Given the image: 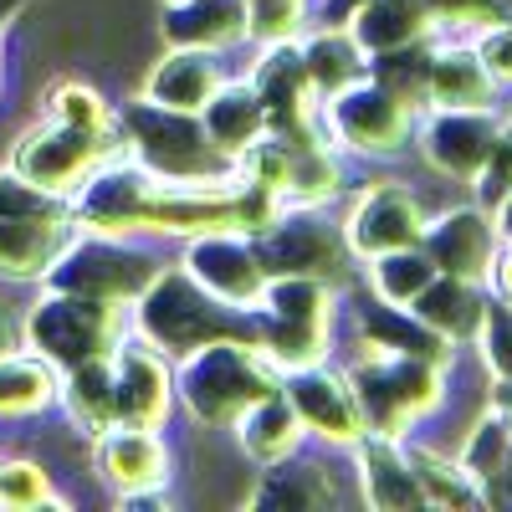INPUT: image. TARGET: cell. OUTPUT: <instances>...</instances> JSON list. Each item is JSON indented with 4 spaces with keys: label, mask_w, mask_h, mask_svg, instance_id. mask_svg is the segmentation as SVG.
Here are the masks:
<instances>
[{
    "label": "cell",
    "mask_w": 512,
    "mask_h": 512,
    "mask_svg": "<svg viewBox=\"0 0 512 512\" xmlns=\"http://www.w3.org/2000/svg\"><path fill=\"white\" fill-rule=\"evenodd\" d=\"M338 364H344L354 395H359L364 425L379 436L410 441L425 420L446 415L451 405V364L379 349L369 338H349V359H338Z\"/></svg>",
    "instance_id": "6da1fadb"
},
{
    "label": "cell",
    "mask_w": 512,
    "mask_h": 512,
    "mask_svg": "<svg viewBox=\"0 0 512 512\" xmlns=\"http://www.w3.org/2000/svg\"><path fill=\"white\" fill-rule=\"evenodd\" d=\"M128 328L149 338L154 349H164L169 359H185L205 344H216V338L256 344V318L246 308L221 303L216 292H205L180 262H164L159 277L128 303Z\"/></svg>",
    "instance_id": "7a4b0ae2"
},
{
    "label": "cell",
    "mask_w": 512,
    "mask_h": 512,
    "mask_svg": "<svg viewBox=\"0 0 512 512\" xmlns=\"http://www.w3.org/2000/svg\"><path fill=\"white\" fill-rule=\"evenodd\" d=\"M277 369L262 359V349L246 338H216L185 359H175V405L200 436H221L236 425V415L277 390Z\"/></svg>",
    "instance_id": "3957f363"
},
{
    "label": "cell",
    "mask_w": 512,
    "mask_h": 512,
    "mask_svg": "<svg viewBox=\"0 0 512 512\" xmlns=\"http://www.w3.org/2000/svg\"><path fill=\"white\" fill-rule=\"evenodd\" d=\"M118 139L128 159H139L149 175L159 180H180V185H221L236 180L241 169L210 144L200 113L180 108H159L149 98H134L118 108Z\"/></svg>",
    "instance_id": "277c9868"
},
{
    "label": "cell",
    "mask_w": 512,
    "mask_h": 512,
    "mask_svg": "<svg viewBox=\"0 0 512 512\" xmlns=\"http://www.w3.org/2000/svg\"><path fill=\"white\" fill-rule=\"evenodd\" d=\"M338 297L344 292L318 277H272L267 282L251 318H256V349H262V359L277 374L333 359Z\"/></svg>",
    "instance_id": "5b68a950"
},
{
    "label": "cell",
    "mask_w": 512,
    "mask_h": 512,
    "mask_svg": "<svg viewBox=\"0 0 512 512\" xmlns=\"http://www.w3.org/2000/svg\"><path fill=\"white\" fill-rule=\"evenodd\" d=\"M77 231L72 200L26 185L11 164L0 169V282H47Z\"/></svg>",
    "instance_id": "8992f818"
},
{
    "label": "cell",
    "mask_w": 512,
    "mask_h": 512,
    "mask_svg": "<svg viewBox=\"0 0 512 512\" xmlns=\"http://www.w3.org/2000/svg\"><path fill=\"white\" fill-rule=\"evenodd\" d=\"M415 113L420 108H410L395 88H384L374 72H364L359 82L323 98V134L349 164L379 169V164H400L410 154Z\"/></svg>",
    "instance_id": "52a82bcc"
},
{
    "label": "cell",
    "mask_w": 512,
    "mask_h": 512,
    "mask_svg": "<svg viewBox=\"0 0 512 512\" xmlns=\"http://www.w3.org/2000/svg\"><path fill=\"white\" fill-rule=\"evenodd\" d=\"M21 328H26V349L52 359L57 369H72V364L113 354V344L128 333V308L108 303V297L47 287L21 313Z\"/></svg>",
    "instance_id": "ba28073f"
},
{
    "label": "cell",
    "mask_w": 512,
    "mask_h": 512,
    "mask_svg": "<svg viewBox=\"0 0 512 512\" xmlns=\"http://www.w3.org/2000/svg\"><path fill=\"white\" fill-rule=\"evenodd\" d=\"M256 246L272 277H318L338 292L359 282V256L344 241L338 205H282Z\"/></svg>",
    "instance_id": "9c48e42d"
},
{
    "label": "cell",
    "mask_w": 512,
    "mask_h": 512,
    "mask_svg": "<svg viewBox=\"0 0 512 512\" xmlns=\"http://www.w3.org/2000/svg\"><path fill=\"white\" fill-rule=\"evenodd\" d=\"M164 256L154 241L139 236H103V231H77L72 246L57 256V267L47 272L41 287H62V292H88L108 297V303H134V297L159 277Z\"/></svg>",
    "instance_id": "30bf717a"
},
{
    "label": "cell",
    "mask_w": 512,
    "mask_h": 512,
    "mask_svg": "<svg viewBox=\"0 0 512 512\" xmlns=\"http://www.w3.org/2000/svg\"><path fill=\"white\" fill-rule=\"evenodd\" d=\"M425 221H431L425 195L405 175H390L384 164L364 185H349V195L338 200V226H344V241L359 262L395 246H415L425 236Z\"/></svg>",
    "instance_id": "8fae6325"
},
{
    "label": "cell",
    "mask_w": 512,
    "mask_h": 512,
    "mask_svg": "<svg viewBox=\"0 0 512 512\" xmlns=\"http://www.w3.org/2000/svg\"><path fill=\"white\" fill-rule=\"evenodd\" d=\"M113 154H123L118 134H88V128H72L52 113H41V123H31L11 144V169L26 185L72 200L77 185L88 180L98 164H108Z\"/></svg>",
    "instance_id": "7c38bea8"
},
{
    "label": "cell",
    "mask_w": 512,
    "mask_h": 512,
    "mask_svg": "<svg viewBox=\"0 0 512 512\" xmlns=\"http://www.w3.org/2000/svg\"><path fill=\"white\" fill-rule=\"evenodd\" d=\"M502 118L507 108L492 103V108H420L415 113V139H410V154L425 164V175H436L446 185H472L477 169L487 164L497 134H502Z\"/></svg>",
    "instance_id": "4fadbf2b"
},
{
    "label": "cell",
    "mask_w": 512,
    "mask_h": 512,
    "mask_svg": "<svg viewBox=\"0 0 512 512\" xmlns=\"http://www.w3.org/2000/svg\"><path fill=\"white\" fill-rule=\"evenodd\" d=\"M246 77H251V88L262 93V103H267V134H277L287 144L323 134V93L308 82L297 36L292 41H267V47H251Z\"/></svg>",
    "instance_id": "5bb4252c"
},
{
    "label": "cell",
    "mask_w": 512,
    "mask_h": 512,
    "mask_svg": "<svg viewBox=\"0 0 512 512\" xmlns=\"http://www.w3.org/2000/svg\"><path fill=\"white\" fill-rule=\"evenodd\" d=\"M175 262H180L205 292H216L221 303L246 308V313L262 303V292H267V282H272L256 236H251V231H236V226H216V231H200V236L180 241V246H175Z\"/></svg>",
    "instance_id": "9a60e30c"
},
{
    "label": "cell",
    "mask_w": 512,
    "mask_h": 512,
    "mask_svg": "<svg viewBox=\"0 0 512 512\" xmlns=\"http://www.w3.org/2000/svg\"><path fill=\"white\" fill-rule=\"evenodd\" d=\"M282 395L287 405L297 410L303 431L313 446H328V451H349L369 425H364V410H359V395L344 374L338 359H323V364H303V369H287L282 379Z\"/></svg>",
    "instance_id": "2e32d148"
},
{
    "label": "cell",
    "mask_w": 512,
    "mask_h": 512,
    "mask_svg": "<svg viewBox=\"0 0 512 512\" xmlns=\"http://www.w3.org/2000/svg\"><path fill=\"white\" fill-rule=\"evenodd\" d=\"M108 364H113V420L118 425H144V431H164L169 415L180 410L175 405V359L128 328L113 344Z\"/></svg>",
    "instance_id": "e0dca14e"
},
{
    "label": "cell",
    "mask_w": 512,
    "mask_h": 512,
    "mask_svg": "<svg viewBox=\"0 0 512 512\" xmlns=\"http://www.w3.org/2000/svg\"><path fill=\"white\" fill-rule=\"evenodd\" d=\"M338 456L328 446H303L272 466H256L251 472V492L241 497V507H262V512H318V507H338L344 492V472H338Z\"/></svg>",
    "instance_id": "ac0fdd59"
},
{
    "label": "cell",
    "mask_w": 512,
    "mask_h": 512,
    "mask_svg": "<svg viewBox=\"0 0 512 512\" xmlns=\"http://www.w3.org/2000/svg\"><path fill=\"white\" fill-rule=\"evenodd\" d=\"M93 446V472L113 497H144V492H169L175 482V446L164 431H144V425H108Z\"/></svg>",
    "instance_id": "d6986e66"
},
{
    "label": "cell",
    "mask_w": 512,
    "mask_h": 512,
    "mask_svg": "<svg viewBox=\"0 0 512 512\" xmlns=\"http://www.w3.org/2000/svg\"><path fill=\"white\" fill-rule=\"evenodd\" d=\"M420 246H425V256L436 262V272L487 282L492 256H497L502 236H497L492 210H487V205H477L472 195H466V200H451V205H436V210H431V221H425Z\"/></svg>",
    "instance_id": "ffe728a7"
},
{
    "label": "cell",
    "mask_w": 512,
    "mask_h": 512,
    "mask_svg": "<svg viewBox=\"0 0 512 512\" xmlns=\"http://www.w3.org/2000/svg\"><path fill=\"white\" fill-rule=\"evenodd\" d=\"M344 461H349V477H354V492H359L364 507H374V512H415V507H425V492L415 482L405 441L364 431L344 451Z\"/></svg>",
    "instance_id": "44dd1931"
},
{
    "label": "cell",
    "mask_w": 512,
    "mask_h": 512,
    "mask_svg": "<svg viewBox=\"0 0 512 512\" xmlns=\"http://www.w3.org/2000/svg\"><path fill=\"white\" fill-rule=\"evenodd\" d=\"M231 77L221 52H200V47H164V57L144 72L139 98L159 103V108H180V113H200L216 88Z\"/></svg>",
    "instance_id": "7402d4cb"
},
{
    "label": "cell",
    "mask_w": 512,
    "mask_h": 512,
    "mask_svg": "<svg viewBox=\"0 0 512 512\" xmlns=\"http://www.w3.org/2000/svg\"><path fill=\"white\" fill-rule=\"evenodd\" d=\"M492 108L502 103V88L492 82V72L482 67V57L472 52L466 36H431V62H425V108Z\"/></svg>",
    "instance_id": "603a6c76"
},
{
    "label": "cell",
    "mask_w": 512,
    "mask_h": 512,
    "mask_svg": "<svg viewBox=\"0 0 512 512\" xmlns=\"http://www.w3.org/2000/svg\"><path fill=\"white\" fill-rule=\"evenodd\" d=\"M159 41L164 47H200V52L231 57L251 47V21L241 0H180V6H164Z\"/></svg>",
    "instance_id": "cb8c5ba5"
},
{
    "label": "cell",
    "mask_w": 512,
    "mask_h": 512,
    "mask_svg": "<svg viewBox=\"0 0 512 512\" xmlns=\"http://www.w3.org/2000/svg\"><path fill=\"white\" fill-rule=\"evenodd\" d=\"M231 441H236V456L256 472V466H272V461H282V456H292V451H303V446H308V431H303V420H297V410L287 405L282 384H277L272 395L251 400V405L236 415Z\"/></svg>",
    "instance_id": "d4e9b609"
},
{
    "label": "cell",
    "mask_w": 512,
    "mask_h": 512,
    "mask_svg": "<svg viewBox=\"0 0 512 512\" xmlns=\"http://www.w3.org/2000/svg\"><path fill=\"white\" fill-rule=\"evenodd\" d=\"M410 313L431 328V333H441L446 344L472 349V338H477V328H482V313H487V282L436 272L431 282H425V292L410 303Z\"/></svg>",
    "instance_id": "484cf974"
},
{
    "label": "cell",
    "mask_w": 512,
    "mask_h": 512,
    "mask_svg": "<svg viewBox=\"0 0 512 512\" xmlns=\"http://www.w3.org/2000/svg\"><path fill=\"white\" fill-rule=\"evenodd\" d=\"M200 123H205L210 144H216V149L236 164L256 139L267 134V103H262V93L251 88L246 72H231L221 88H216V98L200 108Z\"/></svg>",
    "instance_id": "4316f807"
},
{
    "label": "cell",
    "mask_w": 512,
    "mask_h": 512,
    "mask_svg": "<svg viewBox=\"0 0 512 512\" xmlns=\"http://www.w3.org/2000/svg\"><path fill=\"white\" fill-rule=\"evenodd\" d=\"M349 31L359 36V47L369 57L379 52H400V47H415V41L436 36V11L431 0H364V6L349 16Z\"/></svg>",
    "instance_id": "83f0119b"
},
{
    "label": "cell",
    "mask_w": 512,
    "mask_h": 512,
    "mask_svg": "<svg viewBox=\"0 0 512 512\" xmlns=\"http://www.w3.org/2000/svg\"><path fill=\"white\" fill-rule=\"evenodd\" d=\"M297 47H303V67H308V82L328 98L338 88H349L369 72V52L359 47V36L349 26H328V21H313L303 36H297Z\"/></svg>",
    "instance_id": "f1b7e54d"
},
{
    "label": "cell",
    "mask_w": 512,
    "mask_h": 512,
    "mask_svg": "<svg viewBox=\"0 0 512 512\" xmlns=\"http://www.w3.org/2000/svg\"><path fill=\"white\" fill-rule=\"evenodd\" d=\"M57 405H62L67 425H72L82 441H93V436L108 431V425H118V420H113V364H108V354L62 369V395H57Z\"/></svg>",
    "instance_id": "f546056e"
},
{
    "label": "cell",
    "mask_w": 512,
    "mask_h": 512,
    "mask_svg": "<svg viewBox=\"0 0 512 512\" xmlns=\"http://www.w3.org/2000/svg\"><path fill=\"white\" fill-rule=\"evenodd\" d=\"M451 451H456V461H461L466 472L482 482V492H487V487L507 472V461H512V415H507L502 405L482 400L472 415H466L461 441H456Z\"/></svg>",
    "instance_id": "4dcf8cb0"
},
{
    "label": "cell",
    "mask_w": 512,
    "mask_h": 512,
    "mask_svg": "<svg viewBox=\"0 0 512 512\" xmlns=\"http://www.w3.org/2000/svg\"><path fill=\"white\" fill-rule=\"evenodd\" d=\"M62 395V369L52 359H41L36 349H16L11 359H0V415L26 420L52 410Z\"/></svg>",
    "instance_id": "1f68e13d"
},
{
    "label": "cell",
    "mask_w": 512,
    "mask_h": 512,
    "mask_svg": "<svg viewBox=\"0 0 512 512\" xmlns=\"http://www.w3.org/2000/svg\"><path fill=\"white\" fill-rule=\"evenodd\" d=\"M405 451L415 466V482L425 492V507H482L487 502L482 482L456 461V451H446L436 441H415V436L405 441Z\"/></svg>",
    "instance_id": "d6a6232c"
},
{
    "label": "cell",
    "mask_w": 512,
    "mask_h": 512,
    "mask_svg": "<svg viewBox=\"0 0 512 512\" xmlns=\"http://www.w3.org/2000/svg\"><path fill=\"white\" fill-rule=\"evenodd\" d=\"M431 277H436V262L425 256L420 241L415 246H395V251H379V256H369V262H359L364 292H374L379 303H395V308H410Z\"/></svg>",
    "instance_id": "836d02e7"
},
{
    "label": "cell",
    "mask_w": 512,
    "mask_h": 512,
    "mask_svg": "<svg viewBox=\"0 0 512 512\" xmlns=\"http://www.w3.org/2000/svg\"><path fill=\"white\" fill-rule=\"evenodd\" d=\"M47 108L52 118L72 123V128H88V134H118V108L93 88V82H77V77H62L47 88Z\"/></svg>",
    "instance_id": "e575fe53"
},
{
    "label": "cell",
    "mask_w": 512,
    "mask_h": 512,
    "mask_svg": "<svg viewBox=\"0 0 512 512\" xmlns=\"http://www.w3.org/2000/svg\"><path fill=\"white\" fill-rule=\"evenodd\" d=\"M0 507H16V512H31V507H62L57 487H52V472L31 456H0Z\"/></svg>",
    "instance_id": "d590c367"
},
{
    "label": "cell",
    "mask_w": 512,
    "mask_h": 512,
    "mask_svg": "<svg viewBox=\"0 0 512 512\" xmlns=\"http://www.w3.org/2000/svg\"><path fill=\"white\" fill-rule=\"evenodd\" d=\"M466 354H477L487 379H507L512 384V303H502V297L487 292L482 328H477V338H472V349H466Z\"/></svg>",
    "instance_id": "8d00e7d4"
},
{
    "label": "cell",
    "mask_w": 512,
    "mask_h": 512,
    "mask_svg": "<svg viewBox=\"0 0 512 512\" xmlns=\"http://www.w3.org/2000/svg\"><path fill=\"white\" fill-rule=\"evenodd\" d=\"M251 21V47L267 41H292L313 26V0H241Z\"/></svg>",
    "instance_id": "74e56055"
},
{
    "label": "cell",
    "mask_w": 512,
    "mask_h": 512,
    "mask_svg": "<svg viewBox=\"0 0 512 512\" xmlns=\"http://www.w3.org/2000/svg\"><path fill=\"white\" fill-rule=\"evenodd\" d=\"M466 195H472L477 205H487V210H497L512 195V118H502V134H497L487 164L477 169V180L466 185Z\"/></svg>",
    "instance_id": "f35d334b"
},
{
    "label": "cell",
    "mask_w": 512,
    "mask_h": 512,
    "mask_svg": "<svg viewBox=\"0 0 512 512\" xmlns=\"http://www.w3.org/2000/svg\"><path fill=\"white\" fill-rule=\"evenodd\" d=\"M466 41H472V52L482 57V67L492 72L497 88L512 93V21H507V11H502L497 21H487L482 31H472Z\"/></svg>",
    "instance_id": "ab89813d"
},
{
    "label": "cell",
    "mask_w": 512,
    "mask_h": 512,
    "mask_svg": "<svg viewBox=\"0 0 512 512\" xmlns=\"http://www.w3.org/2000/svg\"><path fill=\"white\" fill-rule=\"evenodd\" d=\"M487 292H492V297H502V303H512V241H502V246H497V256H492Z\"/></svg>",
    "instance_id": "60d3db41"
},
{
    "label": "cell",
    "mask_w": 512,
    "mask_h": 512,
    "mask_svg": "<svg viewBox=\"0 0 512 512\" xmlns=\"http://www.w3.org/2000/svg\"><path fill=\"white\" fill-rule=\"evenodd\" d=\"M16 349H26V328H21V313L0 303V359H11Z\"/></svg>",
    "instance_id": "b9f144b4"
},
{
    "label": "cell",
    "mask_w": 512,
    "mask_h": 512,
    "mask_svg": "<svg viewBox=\"0 0 512 512\" xmlns=\"http://www.w3.org/2000/svg\"><path fill=\"white\" fill-rule=\"evenodd\" d=\"M492 221H497V236H502V241H512V195L492 210Z\"/></svg>",
    "instance_id": "7bdbcfd3"
},
{
    "label": "cell",
    "mask_w": 512,
    "mask_h": 512,
    "mask_svg": "<svg viewBox=\"0 0 512 512\" xmlns=\"http://www.w3.org/2000/svg\"><path fill=\"white\" fill-rule=\"evenodd\" d=\"M31 6V0H0V31H6L11 21H21V11Z\"/></svg>",
    "instance_id": "ee69618b"
},
{
    "label": "cell",
    "mask_w": 512,
    "mask_h": 512,
    "mask_svg": "<svg viewBox=\"0 0 512 512\" xmlns=\"http://www.w3.org/2000/svg\"><path fill=\"white\" fill-rule=\"evenodd\" d=\"M492 6H497V11H512V0H492Z\"/></svg>",
    "instance_id": "f6af8a7d"
},
{
    "label": "cell",
    "mask_w": 512,
    "mask_h": 512,
    "mask_svg": "<svg viewBox=\"0 0 512 512\" xmlns=\"http://www.w3.org/2000/svg\"><path fill=\"white\" fill-rule=\"evenodd\" d=\"M159 6H180V0H159Z\"/></svg>",
    "instance_id": "bcb514c9"
},
{
    "label": "cell",
    "mask_w": 512,
    "mask_h": 512,
    "mask_svg": "<svg viewBox=\"0 0 512 512\" xmlns=\"http://www.w3.org/2000/svg\"><path fill=\"white\" fill-rule=\"evenodd\" d=\"M507 118H512V108H507Z\"/></svg>",
    "instance_id": "7dc6e473"
}]
</instances>
